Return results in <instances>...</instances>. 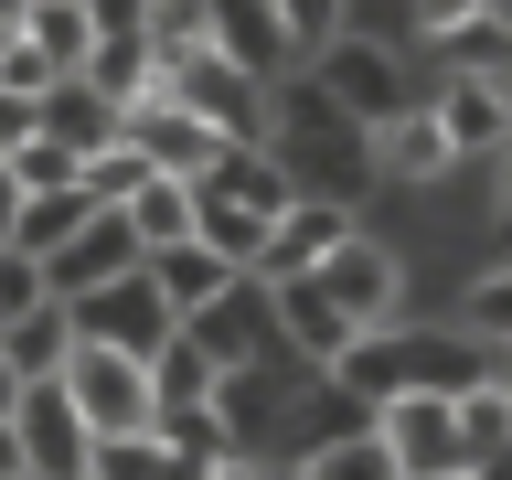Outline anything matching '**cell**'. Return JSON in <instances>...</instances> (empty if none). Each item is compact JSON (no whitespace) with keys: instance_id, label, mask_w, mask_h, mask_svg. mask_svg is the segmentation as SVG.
<instances>
[{"instance_id":"cell-1","label":"cell","mask_w":512,"mask_h":480,"mask_svg":"<svg viewBox=\"0 0 512 480\" xmlns=\"http://www.w3.org/2000/svg\"><path fill=\"white\" fill-rule=\"evenodd\" d=\"M278 118H288V139H267V150L288 160L299 192L310 182H363V171H374V128H352L320 86H278Z\"/></svg>"},{"instance_id":"cell-2","label":"cell","mask_w":512,"mask_h":480,"mask_svg":"<svg viewBox=\"0 0 512 480\" xmlns=\"http://www.w3.org/2000/svg\"><path fill=\"white\" fill-rule=\"evenodd\" d=\"M64 395H75V416H86V438H139V427H160V395H150V363H139V352L75 342Z\"/></svg>"},{"instance_id":"cell-3","label":"cell","mask_w":512,"mask_h":480,"mask_svg":"<svg viewBox=\"0 0 512 480\" xmlns=\"http://www.w3.org/2000/svg\"><path fill=\"white\" fill-rule=\"evenodd\" d=\"M160 96H171V107H192L214 139H267V118H278V86L235 75L224 54H182V64H160Z\"/></svg>"},{"instance_id":"cell-4","label":"cell","mask_w":512,"mask_h":480,"mask_svg":"<svg viewBox=\"0 0 512 480\" xmlns=\"http://www.w3.org/2000/svg\"><path fill=\"white\" fill-rule=\"evenodd\" d=\"M320 299H342V320L374 342V331H395L406 320V267H395V246H374V235H342V246L310 267Z\"/></svg>"},{"instance_id":"cell-5","label":"cell","mask_w":512,"mask_h":480,"mask_svg":"<svg viewBox=\"0 0 512 480\" xmlns=\"http://www.w3.org/2000/svg\"><path fill=\"white\" fill-rule=\"evenodd\" d=\"M171 331H182V320L160 310L150 267H128V278H107L96 299H75V342H96V352H139V363H150Z\"/></svg>"},{"instance_id":"cell-6","label":"cell","mask_w":512,"mask_h":480,"mask_svg":"<svg viewBox=\"0 0 512 480\" xmlns=\"http://www.w3.org/2000/svg\"><path fill=\"white\" fill-rule=\"evenodd\" d=\"M374 438H384V459H395L406 480L470 470V459H459V395H384V406H374Z\"/></svg>"},{"instance_id":"cell-7","label":"cell","mask_w":512,"mask_h":480,"mask_svg":"<svg viewBox=\"0 0 512 480\" xmlns=\"http://www.w3.org/2000/svg\"><path fill=\"white\" fill-rule=\"evenodd\" d=\"M11 438H22V470L32 480H86V459H96V438H86V416H75V395H64V374L54 384H22Z\"/></svg>"},{"instance_id":"cell-8","label":"cell","mask_w":512,"mask_h":480,"mask_svg":"<svg viewBox=\"0 0 512 480\" xmlns=\"http://www.w3.org/2000/svg\"><path fill=\"white\" fill-rule=\"evenodd\" d=\"M310 64H320L310 86L331 96V107H342L352 128L406 118V86H395V54H384V43H352V32H342V43H331V54H310Z\"/></svg>"},{"instance_id":"cell-9","label":"cell","mask_w":512,"mask_h":480,"mask_svg":"<svg viewBox=\"0 0 512 480\" xmlns=\"http://www.w3.org/2000/svg\"><path fill=\"white\" fill-rule=\"evenodd\" d=\"M128 150L150 160L160 182H203V171H214V128L192 118V107H171V96H150V107H128Z\"/></svg>"},{"instance_id":"cell-10","label":"cell","mask_w":512,"mask_h":480,"mask_svg":"<svg viewBox=\"0 0 512 480\" xmlns=\"http://www.w3.org/2000/svg\"><path fill=\"white\" fill-rule=\"evenodd\" d=\"M32 118H43V139H54V150H75V160H96L107 139H128V107H118V96H96L86 75H54Z\"/></svg>"},{"instance_id":"cell-11","label":"cell","mask_w":512,"mask_h":480,"mask_svg":"<svg viewBox=\"0 0 512 480\" xmlns=\"http://www.w3.org/2000/svg\"><path fill=\"white\" fill-rule=\"evenodd\" d=\"M214 54L235 64V75H256V86H288V64H299L267 0H214Z\"/></svg>"},{"instance_id":"cell-12","label":"cell","mask_w":512,"mask_h":480,"mask_svg":"<svg viewBox=\"0 0 512 480\" xmlns=\"http://www.w3.org/2000/svg\"><path fill=\"white\" fill-rule=\"evenodd\" d=\"M128 267H139L128 224H118V214H96V224H86V235H75L64 256H43V288H54L64 310H75V299H96V288H107V278H128Z\"/></svg>"},{"instance_id":"cell-13","label":"cell","mask_w":512,"mask_h":480,"mask_svg":"<svg viewBox=\"0 0 512 480\" xmlns=\"http://www.w3.org/2000/svg\"><path fill=\"white\" fill-rule=\"evenodd\" d=\"M427 118L448 128V150H459V160H502L512 150V118H502V86H491V75H448Z\"/></svg>"},{"instance_id":"cell-14","label":"cell","mask_w":512,"mask_h":480,"mask_svg":"<svg viewBox=\"0 0 512 480\" xmlns=\"http://www.w3.org/2000/svg\"><path fill=\"white\" fill-rule=\"evenodd\" d=\"M267 310H278V331L310 352V363H352V352H363V331L342 320V299H320L310 278H278V288H267Z\"/></svg>"},{"instance_id":"cell-15","label":"cell","mask_w":512,"mask_h":480,"mask_svg":"<svg viewBox=\"0 0 512 480\" xmlns=\"http://www.w3.org/2000/svg\"><path fill=\"white\" fill-rule=\"evenodd\" d=\"M139 267H150L160 310L182 320V331H192V320H203V310H214V299H224V288H235V278H246V267H224L214 246H171V256H139Z\"/></svg>"},{"instance_id":"cell-16","label":"cell","mask_w":512,"mask_h":480,"mask_svg":"<svg viewBox=\"0 0 512 480\" xmlns=\"http://www.w3.org/2000/svg\"><path fill=\"white\" fill-rule=\"evenodd\" d=\"M150 395H160V416H214L224 406V363L192 331H171V342L150 352Z\"/></svg>"},{"instance_id":"cell-17","label":"cell","mask_w":512,"mask_h":480,"mask_svg":"<svg viewBox=\"0 0 512 480\" xmlns=\"http://www.w3.org/2000/svg\"><path fill=\"white\" fill-rule=\"evenodd\" d=\"M374 171H395V182H448V171H459V150H448V128L427 118V107H406V118L374 128Z\"/></svg>"},{"instance_id":"cell-18","label":"cell","mask_w":512,"mask_h":480,"mask_svg":"<svg viewBox=\"0 0 512 480\" xmlns=\"http://www.w3.org/2000/svg\"><path fill=\"white\" fill-rule=\"evenodd\" d=\"M342 235H352V224H342V203H299V214H288L278 235H267L256 278H267V288H278V278H310V267H320L331 246H342Z\"/></svg>"},{"instance_id":"cell-19","label":"cell","mask_w":512,"mask_h":480,"mask_svg":"<svg viewBox=\"0 0 512 480\" xmlns=\"http://www.w3.org/2000/svg\"><path fill=\"white\" fill-rule=\"evenodd\" d=\"M22 43L54 75H86V54H96V0H22Z\"/></svg>"},{"instance_id":"cell-20","label":"cell","mask_w":512,"mask_h":480,"mask_svg":"<svg viewBox=\"0 0 512 480\" xmlns=\"http://www.w3.org/2000/svg\"><path fill=\"white\" fill-rule=\"evenodd\" d=\"M0 352H11V374H22V384H54L64 363H75V310H64V299H43L32 320H11V331H0Z\"/></svg>"},{"instance_id":"cell-21","label":"cell","mask_w":512,"mask_h":480,"mask_svg":"<svg viewBox=\"0 0 512 480\" xmlns=\"http://www.w3.org/2000/svg\"><path fill=\"white\" fill-rule=\"evenodd\" d=\"M86 224H96L86 182H75V192H22V224H11V246H22L32 267H43V256H64L75 235H86Z\"/></svg>"},{"instance_id":"cell-22","label":"cell","mask_w":512,"mask_h":480,"mask_svg":"<svg viewBox=\"0 0 512 480\" xmlns=\"http://www.w3.org/2000/svg\"><path fill=\"white\" fill-rule=\"evenodd\" d=\"M118 224H128V246H139V256L192 246V182H139V203H118Z\"/></svg>"},{"instance_id":"cell-23","label":"cell","mask_w":512,"mask_h":480,"mask_svg":"<svg viewBox=\"0 0 512 480\" xmlns=\"http://www.w3.org/2000/svg\"><path fill=\"white\" fill-rule=\"evenodd\" d=\"M459 459H470V470H502L512 459V384L502 374L459 395Z\"/></svg>"},{"instance_id":"cell-24","label":"cell","mask_w":512,"mask_h":480,"mask_svg":"<svg viewBox=\"0 0 512 480\" xmlns=\"http://www.w3.org/2000/svg\"><path fill=\"white\" fill-rule=\"evenodd\" d=\"M278 480H406V470H395V459H384V438L363 427V438H320L310 459H299V470H278Z\"/></svg>"},{"instance_id":"cell-25","label":"cell","mask_w":512,"mask_h":480,"mask_svg":"<svg viewBox=\"0 0 512 480\" xmlns=\"http://www.w3.org/2000/svg\"><path fill=\"white\" fill-rule=\"evenodd\" d=\"M438 43H448V75H491V86L512 75V22H502V11H480V22L438 32Z\"/></svg>"},{"instance_id":"cell-26","label":"cell","mask_w":512,"mask_h":480,"mask_svg":"<svg viewBox=\"0 0 512 480\" xmlns=\"http://www.w3.org/2000/svg\"><path fill=\"white\" fill-rule=\"evenodd\" d=\"M459 331H470L480 352H512V267L470 278V299H459Z\"/></svg>"},{"instance_id":"cell-27","label":"cell","mask_w":512,"mask_h":480,"mask_svg":"<svg viewBox=\"0 0 512 480\" xmlns=\"http://www.w3.org/2000/svg\"><path fill=\"white\" fill-rule=\"evenodd\" d=\"M139 182H160V171H150L139 150H128V139H107V150L86 160V203H96V214H118V203H139Z\"/></svg>"},{"instance_id":"cell-28","label":"cell","mask_w":512,"mask_h":480,"mask_svg":"<svg viewBox=\"0 0 512 480\" xmlns=\"http://www.w3.org/2000/svg\"><path fill=\"white\" fill-rule=\"evenodd\" d=\"M267 11H278L288 54H331V43H342V11H352V0H267Z\"/></svg>"},{"instance_id":"cell-29","label":"cell","mask_w":512,"mask_h":480,"mask_svg":"<svg viewBox=\"0 0 512 480\" xmlns=\"http://www.w3.org/2000/svg\"><path fill=\"white\" fill-rule=\"evenodd\" d=\"M11 182H22V192H75V182H86V160L54 150V139H32V150H11Z\"/></svg>"},{"instance_id":"cell-30","label":"cell","mask_w":512,"mask_h":480,"mask_svg":"<svg viewBox=\"0 0 512 480\" xmlns=\"http://www.w3.org/2000/svg\"><path fill=\"white\" fill-rule=\"evenodd\" d=\"M43 299H54V288H43V267H32L22 246H0V331H11V320H32Z\"/></svg>"},{"instance_id":"cell-31","label":"cell","mask_w":512,"mask_h":480,"mask_svg":"<svg viewBox=\"0 0 512 480\" xmlns=\"http://www.w3.org/2000/svg\"><path fill=\"white\" fill-rule=\"evenodd\" d=\"M32 139H43V118H32V96H11V86H0V160H11V150H32Z\"/></svg>"},{"instance_id":"cell-32","label":"cell","mask_w":512,"mask_h":480,"mask_svg":"<svg viewBox=\"0 0 512 480\" xmlns=\"http://www.w3.org/2000/svg\"><path fill=\"white\" fill-rule=\"evenodd\" d=\"M480 11H502V0H416V22H427V32H459V22H480Z\"/></svg>"},{"instance_id":"cell-33","label":"cell","mask_w":512,"mask_h":480,"mask_svg":"<svg viewBox=\"0 0 512 480\" xmlns=\"http://www.w3.org/2000/svg\"><path fill=\"white\" fill-rule=\"evenodd\" d=\"M11 224H22V182H11V160H0V246H11Z\"/></svg>"},{"instance_id":"cell-34","label":"cell","mask_w":512,"mask_h":480,"mask_svg":"<svg viewBox=\"0 0 512 480\" xmlns=\"http://www.w3.org/2000/svg\"><path fill=\"white\" fill-rule=\"evenodd\" d=\"M22 416V374H11V352H0V427Z\"/></svg>"},{"instance_id":"cell-35","label":"cell","mask_w":512,"mask_h":480,"mask_svg":"<svg viewBox=\"0 0 512 480\" xmlns=\"http://www.w3.org/2000/svg\"><path fill=\"white\" fill-rule=\"evenodd\" d=\"M203 480H278V470H256L246 448H235V459H224V470H203Z\"/></svg>"},{"instance_id":"cell-36","label":"cell","mask_w":512,"mask_h":480,"mask_svg":"<svg viewBox=\"0 0 512 480\" xmlns=\"http://www.w3.org/2000/svg\"><path fill=\"white\" fill-rule=\"evenodd\" d=\"M0 480H32V470H22V438H11V427H0Z\"/></svg>"},{"instance_id":"cell-37","label":"cell","mask_w":512,"mask_h":480,"mask_svg":"<svg viewBox=\"0 0 512 480\" xmlns=\"http://www.w3.org/2000/svg\"><path fill=\"white\" fill-rule=\"evenodd\" d=\"M502 203H512V150H502Z\"/></svg>"},{"instance_id":"cell-38","label":"cell","mask_w":512,"mask_h":480,"mask_svg":"<svg viewBox=\"0 0 512 480\" xmlns=\"http://www.w3.org/2000/svg\"><path fill=\"white\" fill-rule=\"evenodd\" d=\"M150 11H171V0H139V22H150Z\"/></svg>"},{"instance_id":"cell-39","label":"cell","mask_w":512,"mask_h":480,"mask_svg":"<svg viewBox=\"0 0 512 480\" xmlns=\"http://www.w3.org/2000/svg\"><path fill=\"white\" fill-rule=\"evenodd\" d=\"M502 118H512V75H502Z\"/></svg>"},{"instance_id":"cell-40","label":"cell","mask_w":512,"mask_h":480,"mask_svg":"<svg viewBox=\"0 0 512 480\" xmlns=\"http://www.w3.org/2000/svg\"><path fill=\"white\" fill-rule=\"evenodd\" d=\"M502 384H512V352H502Z\"/></svg>"},{"instance_id":"cell-41","label":"cell","mask_w":512,"mask_h":480,"mask_svg":"<svg viewBox=\"0 0 512 480\" xmlns=\"http://www.w3.org/2000/svg\"><path fill=\"white\" fill-rule=\"evenodd\" d=\"M502 22H512V0H502Z\"/></svg>"}]
</instances>
